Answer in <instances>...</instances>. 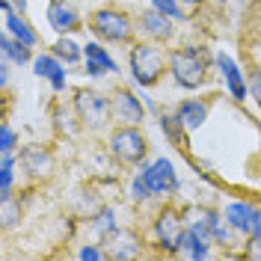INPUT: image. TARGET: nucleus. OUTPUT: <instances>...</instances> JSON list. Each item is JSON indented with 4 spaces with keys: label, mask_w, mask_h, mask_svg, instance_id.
<instances>
[{
    "label": "nucleus",
    "mask_w": 261,
    "mask_h": 261,
    "mask_svg": "<svg viewBox=\"0 0 261 261\" xmlns=\"http://www.w3.org/2000/svg\"><path fill=\"white\" fill-rule=\"evenodd\" d=\"M21 161L27 163V166H30L33 172H42V169H45V166H48V154H45V151H42V148H27V151H24V158H21Z\"/></svg>",
    "instance_id": "nucleus-21"
},
{
    "label": "nucleus",
    "mask_w": 261,
    "mask_h": 261,
    "mask_svg": "<svg viewBox=\"0 0 261 261\" xmlns=\"http://www.w3.org/2000/svg\"><path fill=\"white\" fill-rule=\"evenodd\" d=\"M0 81H3V83H9V65H6V63L0 65Z\"/></svg>",
    "instance_id": "nucleus-31"
},
{
    "label": "nucleus",
    "mask_w": 261,
    "mask_h": 261,
    "mask_svg": "<svg viewBox=\"0 0 261 261\" xmlns=\"http://www.w3.org/2000/svg\"><path fill=\"white\" fill-rule=\"evenodd\" d=\"M151 3H154V9H158V12L169 15L172 21H175V18H184V12H181V6L175 3V0H151Z\"/></svg>",
    "instance_id": "nucleus-23"
},
{
    "label": "nucleus",
    "mask_w": 261,
    "mask_h": 261,
    "mask_svg": "<svg viewBox=\"0 0 261 261\" xmlns=\"http://www.w3.org/2000/svg\"><path fill=\"white\" fill-rule=\"evenodd\" d=\"M95 231H104V234H107V231H116V214L110 211V208L101 211V217L95 220Z\"/></svg>",
    "instance_id": "nucleus-24"
},
{
    "label": "nucleus",
    "mask_w": 261,
    "mask_h": 261,
    "mask_svg": "<svg viewBox=\"0 0 261 261\" xmlns=\"http://www.w3.org/2000/svg\"><path fill=\"white\" fill-rule=\"evenodd\" d=\"M217 65H220V71H223V77H226V83H228V89H231V95H234V101H244V98H246V83H244L241 68L234 65V60L226 57V54H220V57H217Z\"/></svg>",
    "instance_id": "nucleus-12"
},
{
    "label": "nucleus",
    "mask_w": 261,
    "mask_h": 261,
    "mask_svg": "<svg viewBox=\"0 0 261 261\" xmlns=\"http://www.w3.org/2000/svg\"><path fill=\"white\" fill-rule=\"evenodd\" d=\"M143 178L148 181L151 193H169V190H178V178H175V169L166 158H158L154 163L143 166Z\"/></svg>",
    "instance_id": "nucleus-6"
},
{
    "label": "nucleus",
    "mask_w": 261,
    "mask_h": 261,
    "mask_svg": "<svg viewBox=\"0 0 261 261\" xmlns=\"http://www.w3.org/2000/svg\"><path fill=\"white\" fill-rule=\"evenodd\" d=\"M48 18H50V27L60 30V33L74 30V27H77V12H74L68 3H63V0H54V3H50Z\"/></svg>",
    "instance_id": "nucleus-15"
},
{
    "label": "nucleus",
    "mask_w": 261,
    "mask_h": 261,
    "mask_svg": "<svg viewBox=\"0 0 261 261\" xmlns=\"http://www.w3.org/2000/svg\"><path fill=\"white\" fill-rule=\"evenodd\" d=\"M110 104H113V116L122 122V125H140L143 116H146L140 98L134 95L130 89H116L113 98H110Z\"/></svg>",
    "instance_id": "nucleus-7"
},
{
    "label": "nucleus",
    "mask_w": 261,
    "mask_h": 261,
    "mask_svg": "<svg viewBox=\"0 0 261 261\" xmlns=\"http://www.w3.org/2000/svg\"><path fill=\"white\" fill-rule=\"evenodd\" d=\"M81 258H104V252L95 246H86V249H81Z\"/></svg>",
    "instance_id": "nucleus-27"
},
{
    "label": "nucleus",
    "mask_w": 261,
    "mask_h": 261,
    "mask_svg": "<svg viewBox=\"0 0 261 261\" xmlns=\"http://www.w3.org/2000/svg\"><path fill=\"white\" fill-rule=\"evenodd\" d=\"M110 146H113V151L122 158V161H128V163H140L143 158H146V151H148L146 137L134 128V125H125V128L113 130Z\"/></svg>",
    "instance_id": "nucleus-5"
},
{
    "label": "nucleus",
    "mask_w": 261,
    "mask_h": 261,
    "mask_svg": "<svg viewBox=\"0 0 261 261\" xmlns=\"http://www.w3.org/2000/svg\"><path fill=\"white\" fill-rule=\"evenodd\" d=\"M175 116L181 119V125H184L187 130H196L205 119H208V107H205L202 101H196V98H187L184 104H178Z\"/></svg>",
    "instance_id": "nucleus-13"
},
{
    "label": "nucleus",
    "mask_w": 261,
    "mask_h": 261,
    "mask_svg": "<svg viewBox=\"0 0 261 261\" xmlns=\"http://www.w3.org/2000/svg\"><path fill=\"white\" fill-rule=\"evenodd\" d=\"M12 148H15V130L3 125L0 128V151H12Z\"/></svg>",
    "instance_id": "nucleus-25"
},
{
    "label": "nucleus",
    "mask_w": 261,
    "mask_h": 261,
    "mask_svg": "<svg viewBox=\"0 0 261 261\" xmlns=\"http://www.w3.org/2000/svg\"><path fill=\"white\" fill-rule=\"evenodd\" d=\"M252 92H255V98H261V71L252 74Z\"/></svg>",
    "instance_id": "nucleus-29"
},
{
    "label": "nucleus",
    "mask_w": 261,
    "mask_h": 261,
    "mask_svg": "<svg viewBox=\"0 0 261 261\" xmlns=\"http://www.w3.org/2000/svg\"><path fill=\"white\" fill-rule=\"evenodd\" d=\"M54 54H57L60 60H68V65L81 60V48H77V45H74L71 39H60V42L54 45Z\"/></svg>",
    "instance_id": "nucleus-20"
},
{
    "label": "nucleus",
    "mask_w": 261,
    "mask_h": 261,
    "mask_svg": "<svg viewBox=\"0 0 261 261\" xmlns=\"http://www.w3.org/2000/svg\"><path fill=\"white\" fill-rule=\"evenodd\" d=\"M0 48H3V57H6V60H12V63H18V65L30 63V45L18 42L12 33H6V36L0 39Z\"/></svg>",
    "instance_id": "nucleus-17"
},
{
    "label": "nucleus",
    "mask_w": 261,
    "mask_h": 261,
    "mask_svg": "<svg viewBox=\"0 0 261 261\" xmlns=\"http://www.w3.org/2000/svg\"><path fill=\"white\" fill-rule=\"evenodd\" d=\"M154 234L161 241L163 249L169 252H178L181 249V238H184V226H181V217L175 211H163L154 223Z\"/></svg>",
    "instance_id": "nucleus-8"
},
{
    "label": "nucleus",
    "mask_w": 261,
    "mask_h": 261,
    "mask_svg": "<svg viewBox=\"0 0 261 261\" xmlns=\"http://www.w3.org/2000/svg\"><path fill=\"white\" fill-rule=\"evenodd\" d=\"M187 258H205L208 252H211V241H205V238H199L193 228H184V238H181V249Z\"/></svg>",
    "instance_id": "nucleus-16"
},
{
    "label": "nucleus",
    "mask_w": 261,
    "mask_h": 261,
    "mask_svg": "<svg viewBox=\"0 0 261 261\" xmlns=\"http://www.w3.org/2000/svg\"><path fill=\"white\" fill-rule=\"evenodd\" d=\"M83 54H86V60H92V63H98L104 71H119V65H116V60L107 54V50L101 48V45H95V42H89L86 48H83Z\"/></svg>",
    "instance_id": "nucleus-18"
},
{
    "label": "nucleus",
    "mask_w": 261,
    "mask_h": 261,
    "mask_svg": "<svg viewBox=\"0 0 261 261\" xmlns=\"http://www.w3.org/2000/svg\"><path fill=\"white\" fill-rule=\"evenodd\" d=\"M261 220V214L252 208V205H246V202H231L226 208V223L234 231H249L252 234V228H255V223Z\"/></svg>",
    "instance_id": "nucleus-9"
},
{
    "label": "nucleus",
    "mask_w": 261,
    "mask_h": 261,
    "mask_svg": "<svg viewBox=\"0 0 261 261\" xmlns=\"http://www.w3.org/2000/svg\"><path fill=\"white\" fill-rule=\"evenodd\" d=\"M36 74L39 77H48L54 89H63L65 86V71H63V65H60V60H57V54L54 57L50 54H42L36 60Z\"/></svg>",
    "instance_id": "nucleus-14"
},
{
    "label": "nucleus",
    "mask_w": 261,
    "mask_h": 261,
    "mask_svg": "<svg viewBox=\"0 0 261 261\" xmlns=\"http://www.w3.org/2000/svg\"><path fill=\"white\" fill-rule=\"evenodd\" d=\"M205 68H208V60L202 48H181L169 57V71L178 86H187V89H196L205 83Z\"/></svg>",
    "instance_id": "nucleus-1"
},
{
    "label": "nucleus",
    "mask_w": 261,
    "mask_h": 261,
    "mask_svg": "<svg viewBox=\"0 0 261 261\" xmlns=\"http://www.w3.org/2000/svg\"><path fill=\"white\" fill-rule=\"evenodd\" d=\"M74 107H77L81 119L89 128H104L107 119H110V110H113V104H110L107 98L98 95V92H89V89H81V92H77Z\"/></svg>",
    "instance_id": "nucleus-4"
},
{
    "label": "nucleus",
    "mask_w": 261,
    "mask_h": 261,
    "mask_svg": "<svg viewBox=\"0 0 261 261\" xmlns=\"http://www.w3.org/2000/svg\"><path fill=\"white\" fill-rule=\"evenodd\" d=\"M86 74H92V77H101L104 74V68L98 63H92V60H86Z\"/></svg>",
    "instance_id": "nucleus-28"
},
{
    "label": "nucleus",
    "mask_w": 261,
    "mask_h": 261,
    "mask_svg": "<svg viewBox=\"0 0 261 261\" xmlns=\"http://www.w3.org/2000/svg\"><path fill=\"white\" fill-rule=\"evenodd\" d=\"M161 128L166 130V137H169L172 143H178V140H181V130H187L184 125H181L178 116H161Z\"/></svg>",
    "instance_id": "nucleus-22"
},
{
    "label": "nucleus",
    "mask_w": 261,
    "mask_h": 261,
    "mask_svg": "<svg viewBox=\"0 0 261 261\" xmlns=\"http://www.w3.org/2000/svg\"><path fill=\"white\" fill-rule=\"evenodd\" d=\"M187 3H199V0H187Z\"/></svg>",
    "instance_id": "nucleus-32"
},
{
    "label": "nucleus",
    "mask_w": 261,
    "mask_h": 261,
    "mask_svg": "<svg viewBox=\"0 0 261 261\" xmlns=\"http://www.w3.org/2000/svg\"><path fill=\"white\" fill-rule=\"evenodd\" d=\"M130 190H134V199H146V196H151V187H148V181L143 178V175L134 178V187H130Z\"/></svg>",
    "instance_id": "nucleus-26"
},
{
    "label": "nucleus",
    "mask_w": 261,
    "mask_h": 261,
    "mask_svg": "<svg viewBox=\"0 0 261 261\" xmlns=\"http://www.w3.org/2000/svg\"><path fill=\"white\" fill-rule=\"evenodd\" d=\"M0 9H3V15H6V30L12 33L18 42H24V45H30V48H33V45L39 42V36L30 30V24H27L24 18L12 12V0H3V3H0Z\"/></svg>",
    "instance_id": "nucleus-10"
},
{
    "label": "nucleus",
    "mask_w": 261,
    "mask_h": 261,
    "mask_svg": "<svg viewBox=\"0 0 261 261\" xmlns=\"http://www.w3.org/2000/svg\"><path fill=\"white\" fill-rule=\"evenodd\" d=\"M252 241H255V244L261 246V220L255 223V228H252Z\"/></svg>",
    "instance_id": "nucleus-30"
},
{
    "label": "nucleus",
    "mask_w": 261,
    "mask_h": 261,
    "mask_svg": "<svg viewBox=\"0 0 261 261\" xmlns=\"http://www.w3.org/2000/svg\"><path fill=\"white\" fill-rule=\"evenodd\" d=\"M130 71L140 86H151L163 71V54L148 42H140L130 48Z\"/></svg>",
    "instance_id": "nucleus-2"
},
{
    "label": "nucleus",
    "mask_w": 261,
    "mask_h": 261,
    "mask_svg": "<svg viewBox=\"0 0 261 261\" xmlns=\"http://www.w3.org/2000/svg\"><path fill=\"white\" fill-rule=\"evenodd\" d=\"M12 166H15L12 151H3V163H0V196L3 199H9V190H12Z\"/></svg>",
    "instance_id": "nucleus-19"
},
{
    "label": "nucleus",
    "mask_w": 261,
    "mask_h": 261,
    "mask_svg": "<svg viewBox=\"0 0 261 261\" xmlns=\"http://www.w3.org/2000/svg\"><path fill=\"white\" fill-rule=\"evenodd\" d=\"M140 30L151 36V39H169L172 36V18L151 9V12H143L140 15Z\"/></svg>",
    "instance_id": "nucleus-11"
},
{
    "label": "nucleus",
    "mask_w": 261,
    "mask_h": 261,
    "mask_svg": "<svg viewBox=\"0 0 261 261\" xmlns=\"http://www.w3.org/2000/svg\"><path fill=\"white\" fill-rule=\"evenodd\" d=\"M89 24H92L95 36L107 39V42H125V39H130V33H134L130 18L125 12H116V9H98Z\"/></svg>",
    "instance_id": "nucleus-3"
}]
</instances>
